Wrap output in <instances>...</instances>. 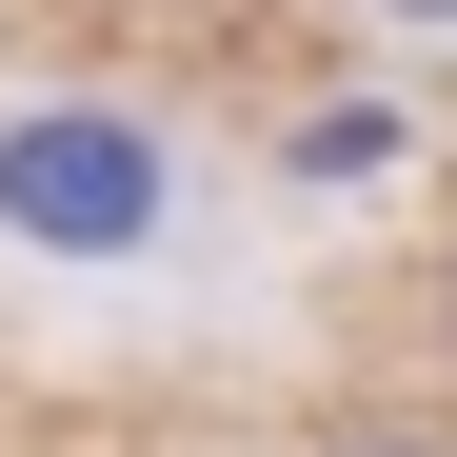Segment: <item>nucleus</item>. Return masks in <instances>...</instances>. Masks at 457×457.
<instances>
[{
	"mask_svg": "<svg viewBox=\"0 0 457 457\" xmlns=\"http://www.w3.org/2000/svg\"><path fill=\"white\" fill-rule=\"evenodd\" d=\"M21 199L60 219V239H100V219H139V139H80V120L21 139Z\"/></svg>",
	"mask_w": 457,
	"mask_h": 457,
	"instance_id": "f257e3e1",
	"label": "nucleus"
},
{
	"mask_svg": "<svg viewBox=\"0 0 457 457\" xmlns=\"http://www.w3.org/2000/svg\"><path fill=\"white\" fill-rule=\"evenodd\" d=\"M378 457H418V437H378Z\"/></svg>",
	"mask_w": 457,
	"mask_h": 457,
	"instance_id": "f03ea898",
	"label": "nucleus"
}]
</instances>
